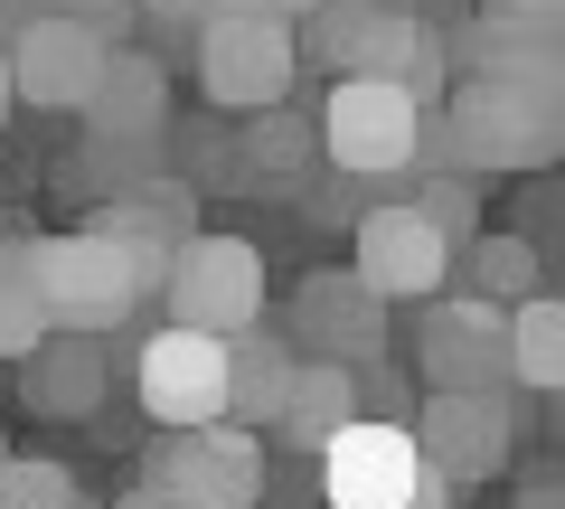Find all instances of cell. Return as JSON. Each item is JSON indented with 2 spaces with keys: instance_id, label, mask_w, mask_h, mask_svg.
<instances>
[{
  "instance_id": "obj_17",
  "label": "cell",
  "mask_w": 565,
  "mask_h": 509,
  "mask_svg": "<svg viewBox=\"0 0 565 509\" xmlns=\"http://www.w3.org/2000/svg\"><path fill=\"white\" fill-rule=\"evenodd\" d=\"M349 425H359V368L302 359V378H292V396H282V415H274V444H292V453L321 463Z\"/></svg>"
},
{
  "instance_id": "obj_9",
  "label": "cell",
  "mask_w": 565,
  "mask_h": 509,
  "mask_svg": "<svg viewBox=\"0 0 565 509\" xmlns=\"http://www.w3.org/2000/svg\"><path fill=\"white\" fill-rule=\"evenodd\" d=\"M132 396L161 434H207L226 425V340H199V330H151L132 359Z\"/></svg>"
},
{
  "instance_id": "obj_16",
  "label": "cell",
  "mask_w": 565,
  "mask_h": 509,
  "mask_svg": "<svg viewBox=\"0 0 565 509\" xmlns=\"http://www.w3.org/2000/svg\"><path fill=\"white\" fill-rule=\"evenodd\" d=\"M359 76L415 95L424 114H444V95H452V39L424 20V10H396V0H386V20H377V39H367V66H359Z\"/></svg>"
},
{
  "instance_id": "obj_8",
  "label": "cell",
  "mask_w": 565,
  "mask_h": 509,
  "mask_svg": "<svg viewBox=\"0 0 565 509\" xmlns=\"http://www.w3.org/2000/svg\"><path fill=\"white\" fill-rule=\"evenodd\" d=\"M292 76H302V39H292L282 20L226 10V20L199 39V95L226 104V114H282Z\"/></svg>"
},
{
  "instance_id": "obj_25",
  "label": "cell",
  "mask_w": 565,
  "mask_h": 509,
  "mask_svg": "<svg viewBox=\"0 0 565 509\" xmlns=\"http://www.w3.org/2000/svg\"><path fill=\"white\" fill-rule=\"evenodd\" d=\"M0 509H85V490H76V471L66 463H0Z\"/></svg>"
},
{
  "instance_id": "obj_19",
  "label": "cell",
  "mask_w": 565,
  "mask_h": 509,
  "mask_svg": "<svg viewBox=\"0 0 565 509\" xmlns=\"http://www.w3.org/2000/svg\"><path fill=\"white\" fill-rule=\"evenodd\" d=\"M104 378H114L104 340H76V330H57V340L29 359V406H39V415H85V406L104 396Z\"/></svg>"
},
{
  "instance_id": "obj_28",
  "label": "cell",
  "mask_w": 565,
  "mask_h": 509,
  "mask_svg": "<svg viewBox=\"0 0 565 509\" xmlns=\"http://www.w3.org/2000/svg\"><path fill=\"white\" fill-rule=\"evenodd\" d=\"M141 10H151V20H161V29H189V47H199L207 29L226 20V0H141Z\"/></svg>"
},
{
  "instance_id": "obj_18",
  "label": "cell",
  "mask_w": 565,
  "mask_h": 509,
  "mask_svg": "<svg viewBox=\"0 0 565 509\" xmlns=\"http://www.w3.org/2000/svg\"><path fill=\"white\" fill-rule=\"evenodd\" d=\"M292 378H302V359H292L274 330H245V340H226V425L274 434L282 396H292Z\"/></svg>"
},
{
  "instance_id": "obj_27",
  "label": "cell",
  "mask_w": 565,
  "mask_h": 509,
  "mask_svg": "<svg viewBox=\"0 0 565 509\" xmlns=\"http://www.w3.org/2000/svg\"><path fill=\"white\" fill-rule=\"evenodd\" d=\"M47 10H66V20H85L95 39H114V47H122V29H132L141 0H47Z\"/></svg>"
},
{
  "instance_id": "obj_22",
  "label": "cell",
  "mask_w": 565,
  "mask_h": 509,
  "mask_svg": "<svg viewBox=\"0 0 565 509\" xmlns=\"http://www.w3.org/2000/svg\"><path fill=\"white\" fill-rule=\"evenodd\" d=\"M509 368H519V388L565 396V293H537L509 311Z\"/></svg>"
},
{
  "instance_id": "obj_24",
  "label": "cell",
  "mask_w": 565,
  "mask_h": 509,
  "mask_svg": "<svg viewBox=\"0 0 565 509\" xmlns=\"http://www.w3.org/2000/svg\"><path fill=\"white\" fill-rule=\"evenodd\" d=\"M415 208H424V226H434L452 255L481 245V208H471V180H462V170H415Z\"/></svg>"
},
{
  "instance_id": "obj_21",
  "label": "cell",
  "mask_w": 565,
  "mask_h": 509,
  "mask_svg": "<svg viewBox=\"0 0 565 509\" xmlns=\"http://www.w3.org/2000/svg\"><path fill=\"white\" fill-rule=\"evenodd\" d=\"M377 20H386V0H321L292 39H302V66H330V85L340 76H359L367 66V39H377Z\"/></svg>"
},
{
  "instance_id": "obj_10",
  "label": "cell",
  "mask_w": 565,
  "mask_h": 509,
  "mask_svg": "<svg viewBox=\"0 0 565 509\" xmlns=\"http://www.w3.org/2000/svg\"><path fill=\"white\" fill-rule=\"evenodd\" d=\"M452 265H462V255L424 226L415 199H386V208H367V218H359V255H349V274H359L377 303H415V311L444 303V293H452Z\"/></svg>"
},
{
  "instance_id": "obj_26",
  "label": "cell",
  "mask_w": 565,
  "mask_h": 509,
  "mask_svg": "<svg viewBox=\"0 0 565 509\" xmlns=\"http://www.w3.org/2000/svg\"><path fill=\"white\" fill-rule=\"evenodd\" d=\"M264 170H292V123L264 114L255 132H245V180H264Z\"/></svg>"
},
{
  "instance_id": "obj_6",
  "label": "cell",
  "mask_w": 565,
  "mask_h": 509,
  "mask_svg": "<svg viewBox=\"0 0 565 509\" xmlns=\"http://www.w3.org/2000/svg\"><path fill=\"white\" fill-rule=\"evenodd\" d=\"M161 311H170V330H199V340H245V330H264V255L245 236H217V226H207L180 265H170Z\"/></svg>"
},
{
  "instance_id": "obj_14",
  "label": "cell",
  "mask_w": 565,
  "mask_h": 509,
  "mask_svg": "<svg viewBox=\"0 0 565 509\" xmlns=\"http://www.w3.org/2000/svg\"><path fill=\"white\" fill-rule=\"evenodd\" d=\"M415 444H424V463L462 490V481H490V471L509 463L519 425H509V396H424L415 406Z\"/></svg>"
},
{
  "instance_id": "obj_5",
  "label": "cell",
  "mask_w": 565,
  "mask_h": 509,
  "mask_svg": "<svg viewBox=\"0 0 565 509\" xmlns=\"http://www.w3.org/2000/svg\"><path fill=\"white\" fill-rule=\"evenodd\" d=\"M321 151L349 170V180H396V170H424V132H434V114H424L415 95H396V85L377 76H340L321 95Z\"/></svg>"
},
{
  "instance_id": "obj_15",
  "label": "cell",
  "mask_w": 565,
  "mask_h": 509,
  "mask_svg": "<svg viewBox=\"0 0 565 509\" xmlns=\"http://www.w3.org/2000/svg\"><path fill=\"white\" fill-rule=\"evenodd\" d=\"M85 132H95V151H151L170 132V66L141 47H114L95 104H85Z\"/></svg>"
},
{
  "instance_id": "obj_3",
  "label": "cell",
  "mask_w": 565,
  "mask_h": 509,
  "mask_svg": "<svg viewBox=\"0 0 565 509\" xmlns=\"http://www.w3.org/2000/svg\"><path fill=\"white\" fill-rule=\"evenodd\" d=\"M321 500L330 509H452V481L424 463L415 425L359 415V425L321 453Z\"/></svg>"
},
{
  "instance_id": "obj_4",
  "label": "cell",
  "mask_w": 565,
  "mask_h": 509,
  "mask_svg": "<svg viewBox=\"0 0 565 509\" xmlns=\"http://www.w3.org/2000/svg\"><path fill=\"white\" fill-rule=\"evenodd\" d=\"M264 500V434L207 425L161 434L141 453V509H255Z\"/></svg>"
},
{
  "instance_id": "obj_2",
  "label": "cell",
  "mask_w": 565,
  "mask_h": 509,
  "mask_svg": "<svg viewBox=\"0 0 565 509\" xmlns=\"http://www.w3.org/2000/svg\"><path fill=\"white\" fill-rule=\"evenodd\" d=\"M29 255H39V303H47V321L76 330V340H104V330H122L132 311L161 303V274L141 265L132 245L95 236V226L29 236Z\"/></svg>"
},
{
  "instance_id": "obj_7",
  "label": "cell",
  "mask_w": 565,
  "mask_h": 509,
  "mask_svg": "<svg viewBox=\"0 0 565 509\" xmlns=\"http://www.w3.org/2000/svg\"><path fill=\"white\" fill-rule=\"evenodd\" d=\"M415 368L434 396H500L519 368H509V311L481 303V293H444L424 303L415 321Z\"/></svg>"
},
{
  "instance_id": "obj_31",
  "label": "cell",
  "mask_w": 565,
  "mask_h": 509,
  "mask_svg": "<svg viewBox=\"0 0 565 509\" xmlns=\"http://www.w3.org/2000/svg\"><path fill=\"white\" fill-rule=\"evenodd\" d=\"M519 509H565V481H537V490H527Z\"/></svg>"
},
{
  "instance_id": "obj_12",
  "label": "cell",
  "mask_w": 565,
  "mask_h": 509,
  "mask_svg": "<svg viewBox=\"0 0 565 509\" xmlns=\"http://www.w3.org/2000/svg\"><path fill=\"white\" fill-rule=\"evenodd\" d=\"M85 226H95V236H114V245H132L141 265L161 274V293H170V265L207 236V226H199V180H161V170L114 180V199H104Z\"/></svg>"
},
{
  "instance_id": "obj_11",
  "label": "cell",
  "mask_w": 565,
  "mask_h": 509,
  "mask_svg": "<svg viewBox=\"0 0 565 509\" xmlns=\"http://www.w3.org/2000/svg\"><path fill=\"white\" fill-rule=\"evenodd\" d=\"M104 66H114V39H95L85 20H66V10H47V20H29L20 39H10V85H20V104H39V114H85L104 85Z\"/></svg>"
},
{
  "instance_id": "obj_33",
  "label": "cell",
  "mask_w": 565,
  "mask_h": 509,
  "mask_svg": "<svg viewBox=\"0 0 565 509\" xmlns=\"http://www.w3.org/2000/svg\"><path fill=\"white\" fill-rule=\"evenodd\" d=\"M132 509H141V500H132Z\"/></svg>"
},
{
  "instance_id": "obj_20",
  "label": "cell",
  "mask_w": 565,
  "mask_h": 509,
  "mask_svg": "<svg viewBox=\"0 0 565 509\" xmlns=\"http://www.w3.org/2000/svg\"><path fill=\"white\" fill-rule=\"evenodd\" d=\"M47 340H57V321L39 303V255H29V236H0V359L29 368Z\"/></svg>"
},
{
  "instance_id": "obj_13",
  "label": "cell",
  "mask_w": 565,
  "mask_h": 509,
  "mask_svg": "<svg viewBox=\"0 0 565 509\" xmlns=\"http://www.w3.org/2000/svg\"><path fill=\"white\" fill-rule=\"evenodd\" d=\"M292 340H302V359L367 368L386 359V303L359 274H311V284H292Z\"/></svg>"
},
{
  "instance_id": "obj_1",
  "label": "cell",
  "mask_w": 565,
  "mask_h": 509,
  "mask_svg": "<svg viewBox=\"0 0 565 509\" xmlns=\"http://www.w3.org/2000/svg\"><path fill=\"white\" fill-rule=\"evenodd\" d=\"M424 161L444 170H546L565 161V114L546 95H527V85H500V76H462L444 95V114H434V132H424Z\"/></svg>"
},
{
  "instance_id": "obj_32",
  "label": "cell",
  "mask_w": 565,
  "mask_h": 509,
  "mask_svg": "<svg viewBox=\"0 0 565 509\" xmlns=\"http://www.w3.org/2000/svg\"><path fill=\"white\" fill-rule=\"evenodd\" d=\"M10 104H20V85H10V47H0V114H10Z\"/></svg>"
},
{
  "instance_id": "obj_23",
  "label": "cell",
  "mask_w": 565,
  "mask_h": 509,
  "mask_svg": "<svg viewBox=\"0 0 565 509\" xmlns=\"http://www.w3.org/2000/svg\"><path fill=\"white\" fill-rule=\"evenodd\" d=\"M471 293L500 303V311L537 303V245H527V236H481V245H471Z\"/></svg>"
},
{
  "instance_id": "obj_30",
  "label": "cell",
  "mask_w": 565,
  "mask_h": 509,
  "mask_svg": "<svg viewBox=\"0 0 565 509\" xmlns=\"http://www.w3.org/2000/svg\"><path fill=\"white\" fill-rule=\"evenodd\" d=\"M29 20H47V0H0V47L20 39V29H29Z\"/></svg>"
},
{
  "instance_id": "obj_29",
  "label": "cell",
  "mask_w": 565,
  "mask_h": 509,
  "mask_svg": "<svg viewBox=\"0 0 565 509\" xmlns=\"http://www.w3.org/2000/svg\"><path fill=\"white\" fill-rule=\"evenodd\" d=\"M490 29H537V20H565V0H481Z\"/></svg>"
}]
</instances>
